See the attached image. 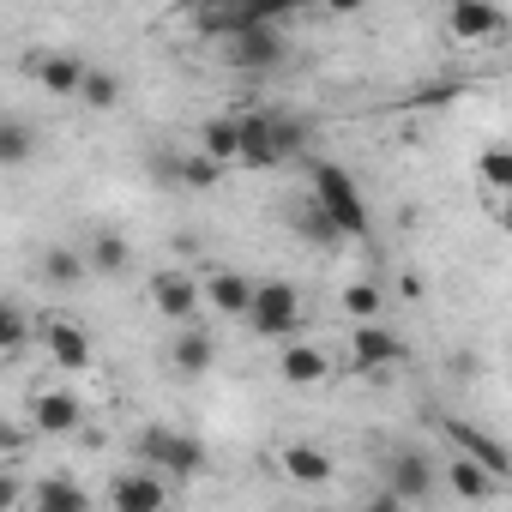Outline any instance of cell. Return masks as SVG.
<instances>
[{
  "label": "cell",
  "mask_w": 512,
  "mask_h": 512,
  "mask_svg": "<svg viewBox=\"0 0 512 512\" xmlns=\"http://www.w3.org/2000/svg\"><path fill=\"white\" fill-rule=\"evenodd\" d=\"M247 326L272 338V344H290L302 332V296L290 278H260V290H253V308H247Z\"/></svg>",
  "instance_id": "obj_1"
},
{
  "label": "cell",
  "mask_w": 512,
  "mask_h": 512,
  "mask_svg": "<svg viewBox=\"0 0 512 512\" xmlns=\"http://www.w3.org/2000/svg\"><path fill=\"white\" fill-rule=\"evenodd\" d=\"M308 175H314V199L338 217V229H344L350 241H362V235H368V199H362L356 175H350L344 163H314Z\"/></svg>",
  "instance_id": "obj_2"
},
{
  "label": "cell",
  "mask_w": 512,
  "mask_h": 512,
  "mask_svg": "<svg viewBox=\"0 0 512 512\" xmlns=\"http://www.w3.org/2000/svg\"><path fill=\"white\" fill-rule=\"evenodd\" d=\"M133 458H139V464H151V470H169V476H199V470H205V440H193V434H175V428L151 422V428H139V434H133Z\"/></svg>",
  "instance_id": "obj_3"
},
{
  "label": "cell",
  "mask_w": 512,
  "mask_h": 512,
  "mask_svg": "<svg viewBox=\"0 0 512 512\" xmlns=\"http://www.w3.org/2000/svg\"><path fill=\"white\" fill-rule=\"evenodd\" d=\"M446 31L458 43H506L512 37V19L506 7H494V0H446Z\"/></svg>",
  "instance_id": "obj_4"
},
{
  "label": "cell",
  "mask_w": 512,
  "mask_h": 512,
  "mask_svg": "<svg viewBox=\"0 0 512 512\" xmlns=\"http://www.w3.org/2000/svg\"><path fill=\"white\" fill-rule=\"evenodd\" d=\"M223 61H229L235 73H272V67H284V37H278V25H247V31L223 37Z\"/></svg>",
  "instance_id": "obj_5"
},
{
  "label": "cell",
  "mask_w": 512,
  "mask_h": 512,
  "mask_svg": "<svg viewBox=\"0 0 512 512\" xmlns=\"http://www.w3.org/2000/svg\"><path fill=\"white\" fill-rule=\"evenodd\" d=\"M440 434L452 440V452H464V458L488 464L500 482L512 476V446H506V440H494L488 428H476V422H464V416H440Z\"/></svg>",
  "instance_id": "obj_6"
},
{
  "label": "cell",
  "mask_w": 512,
  "mask_h": 512,
  "mask_svg": "<svg viewBox=\"0 0 512 512\" xmlns=\"http://www.w3.org/2000/svg\"><path fill=\"white\" fill-rule=\"evenodd\" d=\"M398 362H404V338H398V332H386L380 320H356V326H350V368L386 374V368H398Z\"/></svg>",
  "instance_id": "obj_7"
},
{
  "label": "cell",
  "mask_w": 512,
  "mask_h": 512,
  "mask_svg": "<svg viewBox=\"0 0 512 512\" xmlns=\"http://www.w3.org/2000/svg\"><path fill=\"white\" fill-rule=\"evenodd\" d=\"M151 302H157V314H163V320L193 326V320H199V308H205V284H199L193 272H151Z\"/></svg>",
  "instance_id": "obj_8"
},
{
  "label": "cell",
  "mask_w": 512,
  "mask_h": 512,
  "mask_svg": "<svg viewBox=\"0 0 512 512\" xmlns=\"http://www.w3.org/2000/svg\"><path fill=\"white\" fill-rule=\"evenodd\" d=\"M434 494V464L422 458V452H398V458H386V506H416V500H428Z\"/></svg>",
  "instance_id": "obj_9"
},
{
  "label": "cell",
  "mask_w": 512,
  "mask_h": 512,
  "mask_svg": "<svg viewBox=\"0 0 512 512\" xmlns=\"http://www.w3.org/2000/svg\"><path fill=\"white\" fill-rule=\"evenodd\" d=\"M37 338H43V350H49V362H55V368H67V374L91 368V338H85L67 314H43Z\"/></svg>",
  "instance_id": "obj_10"
},
{
  "label": "cell",
  "mask_w": 512,
  "mask_h": 512,
  "mask_svg": "<svg viewBox=\"0 0 512 512\" xmlns=\"http://www.w3.org/2000/svg\"><path fill=\"white\" fill-rule=\"evenodd\" d=\"M253 290H260V278H247V272H235V266H211V272H205V308H217V314H229V320H247Z\"/></svg>",
  "instance_id": "obj_11"
},
{
  "label": "cell",
  "mask_w": 512,
  "mask_h": 512,
  "mask_svg": "<svg viewBox=\"0 0 512 512\" xmlns=\"http://www.w3.org/2000/svg\"><path fill=\"white\" fill-rule=\"evenodd\" d=\"M163 500H169V488L157 482V470H151V464L121 470V476L109 482V506H115V512H157Z\"/></svg>",
  "instance_id": "obj_12"
},
{
  "label": "cell",
  "mask_w": 512,
  "mask_h": 512,
  "mask_svg": "<svg viewBox=\"0 0 512 512\" xmlns=\"http://www.w3.org/2000/svg\"><path fill=\"white\" fill-rule=\"evenodd\" d=\"M290 229H296L308 247H338V241H350V235L338 229V217H332V211H326L314 193H308L302 205H290Z\"/></svg>",
  "instance_id": "obj_13"
},
{
  "label": "cell",
  "mask_w": 512,
  "mask_h": 512,
  "mask_svg": "<svg viewBox=\"0 0 512 512\" xmlns=\"http://www.w3.org/2000/svg\"><path fill=\"white\" fill-rule=\"evenodd\" d=\"M278 464H284V476H290V482H308V488H326V482L338 476L332 452H320V446H302V440H290V446L278 452Z\"/></svg>",
  "instance_id": "obj_14"
},
{
  "label": "cell",
  "mask_w": 512,
  "mask_h": 512,
  "mask_svg": "<svg viewBox=\"0 0 512 512\" xmlns=\"http://www.w3.org/2000/svg\"><path fill=\"white\" fill-rule=\"evenodd\" d=\"M440 470H446V488H452L458 500H494V494H500V476H494L488 464L464 458V452H458V458H446Z\"/></svg>",
  "instance_id": "obj_15"
},
{
  "label": "cell",
  "mask_w": 512,
  "mask_h": 512,
  "mask_svg": "<svg viewBox=\"0 0 512 512\" xmlns=\"http://www.w3.org/2000/svg\"><path fill=\"white\" fill-rule=\"evenodd\" d=\"M79 416H85V404L73 398V392H37V404H31V422H37V434H73L79 428Z\"/></svg>",
  "instance_id": "obj_16"
},
{
  "label": "cell",
  "mask_w": 512,
  "mask_h": 512,
  "mask_svg": "<svg viewBox=\"0 0 512 512\" xmlns=\"http://www.w3.org/2000/svg\"><path fill=\"white\" fill-rule=\"evenodd\" d=\"M199 145L217 157V163H241V145H247V115H211L199 127Z\"/></svg>",
  "instance_id": "obj_17"
},
{
  "label": "cell",
  "mask_w": 512,
  "mask_h": 512,
  "mask_svg": "<svg viewBox=\"0 0 512 512\" xmlns=\"http://www.w3.org/2000/svg\"><path fill=\"white\" fill-rule=\"evenodd\" d=\"M278 374L290 380V386H320L326 374H332V356L326 350H314V344H284V356H278Z\"/></svg>",
  "instance_id": "obj_18"
},
{
  "label": "cell",
  "mask_w": 512,
  "mask_h": 512,
  "mask_svg": "<svg viewBox=\"0 0 512 512\" xmlns=\"http://www.w3.org/2000/svg\"><path fill=\"white\" fill-rule=\"evenodd\" d=\"M211 362H217L211 338H205L199 326H181V338L169 344V368H175V374H187V380H199V374H211Z\"/></svg>",
  "instance_id": "obj_19"
},
{
  "label": "cell",
  "mask_w": 512,
  "mask_h": 512,
  "mask_svg": "<svg viewBox=\"0 0 512 512\" xmlns=\"http://www.w3.org/2000/svg\"><path fill=\"white\" fill-rule=\"evenodd\" d=\"M85 73H91V67H85L79 55H43V61H37V79H43L49 97H79V91H85Z\"/></svg>",
  "instance_id": "obj_20"
},
{
  "label": "cell",
  "mask_w": 512,
  "mask_h": 512,
  "mask_svg": "<svg viewBox=\"0 0 512 512\" xmlns=\"http://www.w3.org/2000/svg\"><path fill=\"white\" fill-rule=\"evenodd\" d=\"M278 163H290V157H284V145L272 139V121H266V115H247V145H241V169H278Z\"/></svg>",
  "instance_id": "obj_21"
},
{
  "label": "cell",
  "mask_w": 512,
  "mask_h": 512,
  "mask_svg": "<svg viewBox=\"0 0 512 512\" xmlns=\"http://www.w3.org/2000/svg\"><path fill=\"white\" fill-rule=\"evenodd\" d=\"M85 260H91V272H97V278H121V272L133 266V247H127L115 229H97V235H91V247H85Z\"/></svg>",
  "instance_id": "obj_22"
},
{
  "label": "cell",
  "mask_w": 512,
  "mask_h": 512,
  "mask_svg": "<svg viewBox=\"0 0 512 512\" xmlns=\"http://www.w3.org/2000/svg\"><path fill=\"white\" fill-rule=\"evenodd\" d=\"M37 512H91V494L67 476H49V482H37Z\"/></svg>",
  "instance_id": "obj_23"
},
{
  "label": "cell",
  "mask_w": 512,
  "mask_h": 512,
  "mask_svg": "<svg viewBox=\"0 0 512 512\" xmlns=\"http://www.w3.org/2000/svg\"><path fill=\"white\" fill-rule=\"evenodd\" d=\"M31 151H37V133H31V121H25V115H13L7 127H0V163H7V169H25V163H31Z\"/></svg>",
  "instance_id": "obj_24"
},
{
  "label": "cell",
  "mask_w": 512,
  "mask_h": 512,
  "mask_svg": "<svg viewBox=\"0 0 512 512\" xmlns=\"http://www.w3.org/2000/svg\"><path fill=\"white\" fill-rule=\"evenodd\" d=\"M85 272H91V260H85V253H73V247H49V253H43V278L61 284V290H73Z\"/></svg>",
  "instance_id": "obj_25"
},
{
  "label": "cell",
  "mask_w": 512,
  "mask_h": 512,
  "mask_svg": "<svg viewBox=\"0 0 512 512\" xmlns=\"http://www.w3.org/2000/svg\"><path fill=\"white\" fill-rule=\"evenodd\" d=\"M476 181L494 187V193H506L512 187V145H482L476 151Z\"/></svg>",
  "instance_id": "obj_26"
},
{
  "label": "cell",
  "mask_w": 512,
  "mask_h": 512,
  "mask_svg": "<svg viewBox=\"0 0 512 512\" xmlns=\"http://www.w3.org/2000/svg\"><path fill=\"white\" fill-rule=\"evenodd\" d=\"M79 103H85V109H97V115H109V109L121 103V79H115L109 67H91V73H85V91H79Z\"/></svg>",
  "instance_id": "obj_27"
},
{
  "label": "cell",
  "mask_w": 512,
  "mask_h": 512,
  "mask_svg": "<svg viewBox=\"0 0 512 512\" xmlns=\"http://www.w3.org/2000/svg\"><path fill=\"white\" fill-rule=\"evenodd\" d=\"M338 308H344V320H380L386 296H380V284H344Z\"/></svg>",
  "instance_id": "obj_28"
},
{
  "label": "cell",
  "mask_w": 512,
  "mask_h": 512,
  "mask_svg": "<svg viewBox=\"0 0 512 512\" xmlns=\"http://www.w3.org/2000/svg\"><path fill=\"white\" fill-rule=\"evenodd\" d=\"M223 169H229V163H217L211 151H199V157H181V163H175V181H181V187H217Z\"/></svg>",
  "instance_id": "obj_29"
},
{
  "label": "cell",
  "mask_w": 512,
  "mask_h": 512,
  "mask_svg": "<svg viewBox=\"0 0 512 512\" xmlns=\"http://www.w3.org/2000/svg\"><path fill=\"white\" fill-rule=\"evenodd\" d=\"M25 338H31V320H25V308H19V302H7V308H0V350L19 356V350H25Z\"/></svg>",
  "instance_id": "obj_30"
},
{
  "label": "cell",
  "mask_w": 512,
  "mask_h": 512,
  "mask_svg": "<svg viewBox=\"0 0 512 512\" xmlns=\"http://www.w3.org/2000/svg\"><path fill=\"white\" fill-rule=\"evenodd\" d=\"M266 121H272V139L284 145V157H296V151L308 145V127H302L296 115H266Z\"/></svg>",
  "instance_id": "obj_31"
},
{
  "label": "cell",
  "mask_w": 512,
  "mask_h": 512,
  "mask_svg": "<svg viewBox=\"0 0 512 512\" xmlns=\"http://www.w3.org/2000/svg\"><path fill=\"white\" fill-rule=\"evenodd\" d=\"M296 7H302V0H247V13L260 19V25H278V19L296 13Z\"/></svg>",
  "instance_id": "obj_32"
},
{
  "label": "cell",
  "mask_w": 512,
  "mask_h": 512,
  "mask_svg": "<svg viewBox=\"0 0 512 512\" xmlns=\"http://www.w3.org/2000/svg\"><path fill=\"white\" fill-rule=\"evenodd\" d=\"M332 13H356V7H368V0H326Z\"/></svg>",
  "instance_id": "obj_33"
},
{
  "label": "cell",
  "mask_w": 512,
  "mask_h": 512,
  "mask_svg": "<svg viewBox=\"0 0 512 512\" xmlns=\"http://www.w3.org/2000/svg\"><path fill=\"white\" fill-rule=\"evenodd\" d=\"M500 223H506V229H512V187H506V193H500Z\"/></svg>",
  "instance_id": "obj_34"
}]
</instances>
